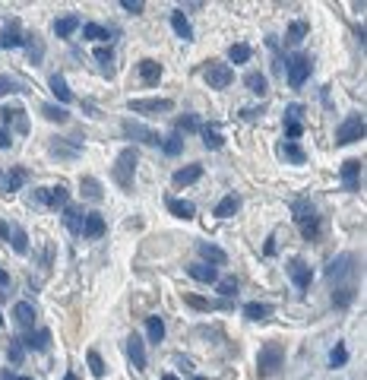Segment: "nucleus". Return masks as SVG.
I'll list each match as a JSON object with an SVG mask.
<instances>
[{"label":"nucleus","mask_w":367,"mask_h":380,"mask_svg":"<svg viewBox=\"0 0 367 380\" xmlns=\"http://www.w3.org/2000/svg\"><path fill=\"white\" fill-rule=\"evenodd\" d=\"M292 215L294 222H298V228H301L304 241H317L320 232H323V219L317 215V209H313V203L304 197H294L292 200Z\"/></svg>","instance_id":"nucleus-1"},{"label":"nucleus","mask_w":367,"mask_h":380,"mask_svg":"<svg viewBox=\"0 0 367 380\" xmlns=\"http://www.w3.org/2000/svg\"><path fill=\"white\" fill-rule=\"evenodd\" d=\"M137 149L133 146H123L121 152H117V162L115 168H111V178H115V184L123 190V193H133V174H137Z\"/></svg>","instance_id":"nucleus-2"},{"label":"nucleus","mask_w":367,"mask_h":380,"mask_svg":"<svg viewBox=\"0 0 367 380\" xmlns=\"http://www.w3.org/2000/svg\"><path fill=\"white\" fill-rule=\"evenodd\" d=\"M282 364H285V348L282 342H266L260 348V355H257V374L260 377H272V374L282 371Z\"/></svg>","instance_id":"nucleus-3"},{"label":"nucleus","mask_w":367,"mask_h":380,"mask_svg":"<svg viewBox=\"0 0 367 380\" xmlns=\"http://www.w3.org/2000/svg\"><path fill=\"white\" fill-rule=\"evenodd\" d=\"M364 133H367L364 115H348L342 124H339V130H335V143H339V146H348V143L364 140Z\"/></svg>","instance_id":"nucleus-4"},{"label":"nucleus","mask_w":367,"mask_h":380,"mask_svg":"<svg viewBox=\"0 0 367 380\" xmlns=\"http://www.w3.org/2000/svg\"><path fill=\"white\" fill-rule=\"evenodd\" d=\"M310 70H313V60L307 58V54H294L292 60L285 64V73H288V86L292 89H301L304 83H307Z\"/></svg>","instance_id":"nucleus-5"},{"label":"nucleus","mask_w":367,"mask_h":380,"mask_svg":"<svg viewBox=\"0 0 367 380\" xmlns=\"http://www.w3.org/2000/svg\"><path fill=\"white\" fill-rule=\"evenodd\" d=\"M355 273H358V257H355V254H339V257H333V260L327 263V276L333 282L351 279Z\"/></svg>","instance_id":"nucleus-6"},{"label":"nucleus","mask_w":367,"mask_h":380,"mask_svg":"<svg viewBox=\"0 0 367 380\" xmlns=\"http://www.w3.org/2000/svg\"><path fill=\"white\" fill-rule=\"evenodd\" d=\"M203 76H206V83H209V89H228L231 80H235V70L228 64H222V60H209Z\"/></svg>","instance_id":"nucleus-7"},{"label":"nucleus","mask_w":367,"mask_h":380,"mask_svg":"<svg viewBox=\"0 0 367 380\" xmlns=\"http://www.w3.org/2000/svg\"><path fill=\"white\" fill-rule=\"evenodd\" d=\"M123 136H130L137 143H146V146H162V133L146 124H139V121H123Z\"/></svg>","instance_id":"nucleus-8"},{"label":"nucleus","mask_w":367,"mask_h":380,"mask_svg":"<svg viewBox=\"0 0 367 380\" xmlns=\"http://www.w3.org/2000/svg\"><path fill=\"white\" fill-rule=\"evenodd\" d=\"M67 200H70V190H67L64 184H58V187H38V190H35V203H38V206L64 209Z\"/></svg>","instance_id":"nucleus-9"},{"label":"nucleus","mask_w":367,"mask_h":380,"mask_svg":"<svg viewBox=\"0 0 367 380\" xmlns=\"http://www.w3.org/2000/svg\"><path fill=\"white\" fill-rule=\"evenodd\" d=\"M133 115H165V111H171L174 102L171 99H130L127 102Z\"/></svg>","instance_id":"nucleus-10"},{"label":"nucleus","mask_w":367,"mask_h":380,"mask_svg":"<svg viewBox=\"0 0 367 380\" xmlns=\"http://www.w3.org/2000/svg\"><path fill=\"white\" fill-rule=\"evenodd\" d=\"M184 305H190L193 311H231V301H222V298H203V295H184Z\"/></svg>","instance_id":"nucleus-11"},{"label":"nucleus","mask_w":367,"mask_h":380,"mask_svg":"<svg viewBox=\"0 0 367 380\" xmlns=\"http://www.w3.org/2000/svg\"><path fill=\"white\" fill-rule=\"evenodd\" d=\"M301 115H304V108L301 105H288L285 108V140H298L304 133V124H301Z\"/></svg>","instance_id":"nucleus-12"},{"label":"nucleus","mask_w":367,"mask_h":380,"mask_svg":"<svg viewBox=\"0 0 367 380\" xmlns=\"http://www.w3.org/2000/svg\"><path fill=\"white\" fill-rule=\"evenodd\" d=\"M288 276H292V282L298 285V289H310V279H313V273H310V266L304 263L301 257H294V260H288Z\"/></svg>","instance_id":"nucleus-13"},{"label":"nucleus","mask_w":367,"mask_h":380,"mask_svg":"<svg viewBox=\"0 0 367 380\" xmlns=\"http://www.w3.org/2000/svg\"><path fill=\"white\" fill-rule=\"evenodd\" d=\"M51 152L58 158H76L80 156V140H73V136H54L51 140Z\"/></svg>","instance_id":"nucleus-14"},{"label":"nucleus","mask_w":367,"mask_h":380,"mask_svg":"<svg viewBox=\"0 0 367 380\" xmlns=\"http://www.w3.org/2000/svg\"><path fill=\"white\" fill-rule=\"evenodd\" d=\"M105 219H102V213H86V219H82V238H89V241H95V238H102L105 235Z\"/></svg>","instance_id":"nucleus-15"},{"label":"nucleus","mask_w":367,"mask_h":380,"mask_svg":"<svg viewBox=\"0 0 367 380\" xmlns=\"http://www.w3.org/2000/svg\"><path fill=\"white\" fill-rule=\"evenodd\" d=\"M196 250H200V257H203V263H209V266H225L228 263V254H225L222 248H215V244H209V241H200Z\"/></svg>","instance_id":"nucleus-16"},{"label":"nucleus","mask_w":367,"mask_h":380,"mask_svg":"<svg viewBox=\"0 0 367 380\" xmlns=\"http://www.w3.org/2000/svg\"><path fill=\"white\" fill-rule=\"evenodd\" d=\"M35 305L32 301H16V305H13V320L19 323V326H25V330H32L35 326Z\"/></svg>","instance_id":"nucleus-17"},{"label":"nucleus","mask_w":367,"mask_h":380,"mask_svg":"<svg viewBox=\"0 0 367 380\" xmlns=\"http://www.w3.org/2000/svg\"><path fill=\"white\" fill-rule=\"evenodd\" d=\"M127 355H130L133 368H139V371L146 368V342H143V339H139L137 333H133V336L127 339Z\"/></svg>","instance_id":"nucleus-18"},{"label":"nucleus","mask_w":367,"mask_h":380,"mask_svg":"<svg viewBox=\"0 0 367 380\" xmlns=\"http://www.w3.org/2000/svg\"><path fill=\"white\" fill-rule=\"evenodd\" d=\"M200 178H203V165H184L171 174V184L174 187H187V184L200 181Z\"/></svg>","instance_id":"nucleus-19"},{"label":"nucleus","mask_w":367,"mask_h":380,"mask_svg":"<svg viewBox=\"0 0 367 380\" xmlns=\"http://www.w3.org/2000/svg\"><path fill=\"white\" fill-rule=\"evenodd\" d=\"M137 70H139V80H143L146 86H155L158 80H162V64H158V60H152V58L139 60Z\"/></svg>","instance_id":"nucleus-20"},{"label":"nucleus","mask_w":367,"mask_h":380,"mask_svg":"<svg viewBox=\"0 0 367 380\" xmlns=\"http://www.w3.org/2000/svg\"><path fill=\"white\" fill-rule=\"evenodd\" d=\"M51 346V333L48 330H29V336L23 339V348H29V352H48Z\"/></svg>","instance_id":"nucleus-21"},{"label":"nucleus","mask_w":367,"mask_h":380,"mask_svg":"<svg viewBox=\"0 0 367 380\" xmlns=\"http://www.w3.org/2000/svg\"><path fill=\"white\" fill-rule=\"evenodd\" d=\"M29 181V171H25L23 165L10 168L7 178H3V193H16V190H23V184Z\"/></svg>","instance_id":"nucleus-22"},{"label":"nucleus","mask_w":367,"mask_h":380,"mask_svg":"<svg viewBox=\"0 0 367 380\" xmlns=\"http://www.w3.org/2000/svg\"><path fill=\"white\" fill-rule=\"evenodd\" d=\"M187 276L196 282H206V285H213V282H219V273H215V266L209 263H190L187 266Z\"/></svg>","instance_id":"nucleus-23"},{"label":"nucleus","mask_w":367,"mask_h":380,"mask_svg":"<svg viewBox=\"0 0 367 380\" xmlns=\"http://www.w3.org/2000/svg\"><path fill=\"white\" fill-rule=\"evenodd\" d=\"M23 45V32H19V23L16 19H10L3 25V32H0V48H19Z\"/></svg>","instance_id":"nucleus-24"},{"label":"nucleus","mask_w":367,"mask_h":380,"mask_svg":"<svg viewBox=\"0 0 367 380\" xmlns=\"http://www.w3.org/2000/svg\"><path fill=\"white\" fill-rule=\"evenodd\" d=\"M279 156L285 158V162H292V165H304V162H307V152H304L298 143H292V140H285L282 146H279Z\"/></svg>","instance_id":"nucleus-25"},{"label":"nucleus","mask_w":367,"mask_h":380,"mask_svg":"<svg viewBox=\"0 0 367 380\" xmlns=\"http://www.w3.org/2000/svg\"><path fill=\"white\" fill-rule=\"evenodd\" d=\"M171 29L178 32V38L193 42V25H190V19L184 16V10H174V13H171Z\"/></svg>","instance_id":"nucleus-26"},{"label":"nucleus","mask_w":367,"mask_h":380,"mask_svg":"<svg viewBox=\"0 0 367 380\" xmlns=\"http://www.w3.org/2000/svg\"><path fill=\"white\" fill-rule=\"evenodd\" d=\"M82 219H86L82 206H70V203H67V206H64V225H67V232L80 235L82 232Z\"/></svg>","instance_id":"nucleus-27"},{"label":"nucleus","mask_w":367,"mask_h":380,"mask_svg":"<svg viewBox=\"0 0 367 380\" xmlns=\"http://www.w3.org/2000/svg\"><path fill=\"white\" fill-rule=\"evenodd\" d=\"M76 29H80V16H76V13H67V16L54 19V35H58V38H70Z\"/></svg>","instance_id":"nucleus-28"},{"label":"nucleus","mask_w":367,"mask_h":380,"mask_svg":"<svg viewBox=\"0 0 367 380\" xmlns=\"http://www.w3.org/2000/svg\"><path fill=\"white\" fill-rule=\"evenodd\" d=\"M244 317L253 323H263L272 317V305H263V301H250V305H244Z\"/></svg>","instance_id":"nucleus-29"},{"label":"nucleus","mask_w":367,"mask_h":380,"mask_svg":"<svg viewBox=\"0 0 367 380\" xmlns=\"http://www.w3.org/2000/svg\"><path fill=\"white\" fill-rule=\"evenodd\" d=\"M168 213L171 215H178V219H193V213H196V206L190 203V200H178V197H168Z\"/></svg>","instance_id":"nucleus-30"},{"label":"nucleus","mask_w":367,"mask_h":380,"mask_svg":"<svg viewBox=\"0 0 367 380\" xmlns=\"http://www.w3.org/2000/svg\"><path fill=\"white\" fill-rule=\"evenodd\" d=\"M358 174H361V162H358V158H348V162L342 165L345 190H358Z\"/></svg>","instance_id":"nucleus-31"},{"label":"nucleus","mask_w":367,"mask_h":380,"mask_svg":"<svg viewBox=\"0 0 367 380\" xmlns=\"http://www.w3.org/2000/svg\"><path fill=\"white\" fill-rule=\"evenodd\" d=\"M237 209H241V197H237V193H228V197H222V200H219V206H215V215H219V219H231Z\"/></svg>","instance_id":"nucleus-32"},{"label":"nucleus","mask_w":367,"mask_h":380,"mask_svg":"<svg viewBox=\"0 0 367 380\" xmlns=\"http://www.w3.org/2000/svg\"><path fill=\"white\" fill-rule=\"evenodd\" d=\"M80 190H82V197L92 200V203H102V197H105V193H102V184H98L92 174H86L80 181Z\"/></svg>","instance_id":"nucleus-33"},{"label":"nucleus","mask_w":367,"mask_h":380,"mask_svg":"<svg viewBox=\"0 0 367 380\" xmlns=\"http://www.w3.org/2000/svg\"><path fill=\"white\" fill-rule=\"evenodd\" d=\"M48 86H51V92L60 99V105H67V102H73V92H70V86H67V80L60 73H54L48 80Z\"/></svg>","instance_id":"nucleus-34"},{"label":"nucleus","mask_w":367,"mask_h":380,"mask_svg":"<svg viewBox=\"0 0 367 380\" xmlns=\"http://www.w3.org/2000/svg\"><path fill=\"white\" fill-rule=\"evenodd\" d=\"M23 45L29 48V58H32V64H41V58H45V45H41L38 35H23Z\"/></svg>","instance_id":"nucleus-35"},{"label":"nucleus","mask_w":367,"mask_h":380,"mask_svg":"<svg viewBox=\"0 0 367 380\" xmlns=\"http://www.w3.org/2000/svg\"><path fill=\"white\" fill-rule=\"evenodd\" d=\"M10 244L16 254H29V235L19 228V225H10Z\"/></svg>","instance_id":"nucleus-36"},{"label":"nucleus","mask_w":367,"mask_h":380,"mask_svg":"<svg viewBox=\"0 0 367 380\" xmlns=\"http://www.w3.org/2000/svg\"><path fill=\"white\" fill-rule=\"evenodd\" d=\"M82 38H92V42H108V38H111V32H108L105 25H98V23H86V25H82Z\"/></svg>","instance_id":"nucleus-37"},{"label":"nucleus","mask_w":367,"mask_h":380,"mask_svg":"<svg viewBox=\"0 0 367 380\" xmlns=\"http://www.w3.org/2000/svg\"><path fill=\"white\" fill-rule=\"evenodd\" d=\"M41 115L48 117V121H54V124H67V121H70L64 105H41Z\"/></svg>","instance_id":"nucleus-38"},{"label":"nucleus","mask_w":367,"mask_h":380,"mask_svg":"<svg viewBox=\"0 0 367 380\" xmlns=\"http://www.w3.org/2000/svg\"><path fill=\"white\" fill-rule=\"evenodd\" d=\"M95 60L98 64H102V70H105L108 76H115V51H111V45H108V48H95Z\"/></svg>","instance_id":"nucleus-39"},{"label":"nucleus","mask_w":367,"mask_h":380,"mask_svg":"<svg viewBox=\"0 0 367 380\" xmlns=\"http://www.w3.org/2000/svg\"><path fill=\"white\" fill-rule=\"evenodd\" d=\"M215 289H219L222 301H231V298L237 295V279H235V276H225V279L215 282Z\"/></svg>","instance_id":"nucleus-40"},{"label":"nucleus","mask_w":367,"mask_h":380,"mask_svg":"<svg viewBox=\"0 0 367 380\" xmlns=\"http://www.w3.org/2000/svg\"><path fill=\"white\" fill-rule=\"evenodd\" d=\"M146 333H149V342H162V339H165V320H162V317H149Z\"/></svg>","instance_id":"nucleus-41"},{"label":"nucleus","mask_w":367,"mask_h":380,"mask_svg":"<svg viewBox=\"0 0 367 380\" xmlns=\"http://www.w3.org/2000/svg\"><path fill=\"white\" fill-rule=\"evenodd\" d=\"M174 127H178V133H196V130H203L200 117H193V115H180L178 121H174Z\"/></svg>","instance_id":"nucleus-42"},{"label":"nucleus","mask_w":367,"mask_h":380,"mask_svg":"<svg viewBox=\"0 0 367 380\" xmlns=\"http://www.w3.org/2000/svg\"><path fill=\"white\" fill-rule=\"evenodd\" d=\"M200 133H203V146L206 149H222V146H225V136H222L215 127H203Z\"/></svg>","instance_id":"nucleus-43"},{"label":"nucleus","mask_w":367,"mask_h":380,"mask_svg":"<svg viewBox=\"0 0 367 380\" xmlns=\"http://www.w3.org/2000/svg\"><path fill=\"white\" fill-rule=\"evenodd\" d=\"M162 149H165V156H180V152H184V140H180V133L162 136Z\"/></svg>","instance_id":"nucleus-44"},{"label":"nucleus","mask_w":367,"mask_h":380,"mask_svg":"<svg viewBox=\"0 0 367 380\" xmlns=\"http://www.w3.org/2000/svg\"><path fill=\"white\" fill-rule=\"evenodd\" d=\"M355 301V285H342V289L333 292V305L335 307H348Z\"/></svg>","instance_id":"nucleus-45"},{"label":"nucleus","mask_w":367,"mask_h":380,"mask_svg":"<svg viewBox=\"0 0 367 380\" xmlns=\"http://www.w3.org/2000/svg\"><path fill=\"white\" fill-rule=\"evenodd\" d=\"M244 83H247V89H250L253 95H266V76H263V73H247Z\"/></svg>","instance_id":"nucleus-46"},{"label":"nucleus","mask_w":367,"mask_h":380,"mask_svg":"<svg viewBox=\"0 0 367 380\" xmlns=\"http://www.w3.org/2000/svg\"><path fill=\"white\" fill-rule=\"evenodd\" d=\"M304 35H307V23H292V25H288L285 42L288 45H298V42H304Z\"/></svg>","instance_id":"nucleus-47"},{"label":"nucleus","mask_w":367,"mask_h":380,"mask_svg":"<svg viewBox=\"0 0 367 380\" xmlns=\"http://www.w3.org/2000/svg\"><path fill=\"white\" fill-rule=\"evenodd\" d=\"M86 361H89V371H92V374H95V377H105V374H108L105 361H102V355H98L95 348H92L89 355H86Z\"/></svg>","instance_id":"nucleus-48"},{"label":"nucleus","mask_w":367,"mask_h":380,"mask_svg":"<svg viewBox=\"0 0 367 380\" xmlns=\"http://www.w3.org/2000/svg\"><path fill=\"white\" fill-rule=\"evenodd\" d=\"M228 58H231V64H247V60H250V48H247V45H231Z\"/></svg>","instance_id":"nucleus-49"},{"label":"nucleus","mask_w":367,"mask_h":380,"mask_svg":"<svg viewBox=\"0 0 367 380\" xmlns=\"http://www.w3.org/2000/svg\"><path fill=\"white\" fill-rule=\"evenodd\" d=\"M10 92H25V86H19L13 76L0 73V99H3V95H10Z\"/></svg>","instance_id":"nucleus-50"},{"label":"nucleus","mask_w":367,"mask_h":380,"mask_svg":"<svg viewBox=\"0 0 367 380\" xmlns=\"http://www.w3.org/2000/svg\"><path fill=\"white\" fill-rule=\"evenodd\" d=\"M10 361L13 364H23V355H25V348H23V339H10Z\"/></svg>","instance_id":"nucleus-51"},{"label":"nucleus","mask_w":367,"mask_h":380,"mask_svg":"<svg viewBox=\"0 0 367 380\" xmlns=\"http://www.w3.org/2000/svg\"><path fill=\"white\" fill-rule=\"evenodd\" d=\"M345 361H348V348H345V346H335L333 352H329V364H333V368H342Z\"/></svg>","instance_id":"nucleus-52"},{"label":"nucleus","mask_w":367,"mask_h":380,"mask_svg":"<svg viewBox=\"0 0 367 380\" xmlns=\"http://www.w3.org/2000/svg\"><path fill=\"white\" fill-rule=\"evenodd\" d=\"M121 7L127 13H143V0H121Z\"/></svg>","instance_id":"nucleus-53"},{"label":"nucleus","mask_w":367,"mask_h":380,"mask_svg":"<svg viewBox=\"0 0 367 380\" xmlns=\"http://www.w3.org/2000/svg\"><path fill=\"white\" fill-rule=\"evenodd\" d=\"M16 127H19V133L29 130V121H25V111H23V108H16Z\"/></svg>","instance_id":"nucleus-54"},{"label":"nucleus","mask_w":367,"mask_h":380,"mask_svg":"<svg viewBox=\"0 0 367 380\" xmlns=\"http://www.w3.org/2000/svg\"><path fill=\"white\" fill-rule=\"evenodd\" d=\"M0 292H3V295L10 292V276H7V270H3V266H0Z\"/></svg>","instance_id":"nucleus-55"},{"label":"nucleus","mask_w":367,"mask_h":380,"mask_svg":"<svg viewBox=\"0 0 367 380\" xmlns=\"http://www.w3.org/2000/svg\"><path fill=\"white\" fill-rule=\"evenodd\" d=\"M0 380H32V377H23V374H13V371H3Z\"/></svg>","instance_id":"nucleus-56"},{"label":"nucleus","mask_w":367,"mask_h":380,"mask_svg":"<svg viewBox=\"0 0 367 380\" xmlns=\"http://www.w3.org/2000/svg\"><path fill=\"white\" fill-rule=\"evenodd\" d=\"M10 143H13V140H10V130H3V127H0V149H7Z\"/></svg>","instance_id":"nucleus-57"},{"label":"nucleus","mask_w":367,"mask_h":380,"mask_svg":"<svg viewBox=\"0 0 367 380\" xmlns=\"http://www.w3.org/2000/svg\"><path fill=\"white\" fill-rule=\"evenodd\" d=\"M0 238H10V225L0 219Z\"/></svg>","instance_id":"nucleus-58"},{"label":"nucleus","mask_w":367,"mask_h":380,"mask_svg":"<svg viewBox=\"0 0 367 380\" xmlns=\"http://www.w3.org/2000/svg\"><path fill=\"white\" fill-rule=\"evenodd\" d=\"M162 380H178V377H174V374H165V377Z\"/></svg>","instance_id":"nucleus-59"},{"label":"nucleus","mask_w":367,"mask_h":380,"mask_svg":"<svg viewBox=\"0 0 367 380\" xmlns=\"http://www.w3.org/2000/svg\"><path fill=\"white\" fill-rule=\"evenodd\" d=\"M64 380H80V377H76V374H67V377Z\"/></svg>","instance_id":"nucleus-60"},{"label":"nucleus","mask_w":367,"mask_h":380,"mask_svg":"<svg viewBox=\"0 0 367 380\" xmlns=\"http://www.w3.org/2000/svg\"><path fill=\"white\" fill-rule=\"evenodd\" d=\"M0 326H3V317H0Z\"/></svg>","instance_id":"nucleus-61"},{"label":"nucleus","mask_w":367,"mask_h":380,"mask_svg":"<svg viewBox=\"0 0 367 380\" xmlns=\"http://www.w3.org/2000/svg\"><path fill=\"white\" fill-rule=\"evenodd\" d=\"M193 380H203V377H193Z\"/></svg>","instance_id":"nucleus-62"}]
</instances>
